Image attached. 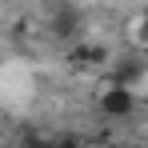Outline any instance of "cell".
Masks as SVG:
<instances>
[{
    "mask_svg": "<svg viewBox=\"0 0 148 148\" xmlns=\"http://www.w3.org/2000/svg\"><path fill=\"white\" fill-rule=\"evenodd\" d=\"M132 108H136V96H132L128 84H112L100 96V112L104 116H132Z\"/></svg>",
    "mask_w": 148,
    "mask_h": 148,
    "instance_id": "1",
    "label": "cell"
},
{
    "mask_svg": "<svg viewBox=\"0 0 148 148\" xmlns=\"http://www.w3.org/2000/svg\"><path fill=\"white\" fill-rule=\"evenodd\" d=\"M72 28H76V16H72V12H60V20H56V32H64V36H68Z\"/></svg>",
    "mask_w": 148,
    "mask_h": 148,
    "instance_id": "2",
    "label": "cell"
},
{
    "mask_svg": "<svg viewBox=\"0 0 148 148\" xmlns=\"http://www.w3.org/2000/svg\"><path fill=\"white\" fill-rule=\"evenodd\" d=\"M0 140H4V132H0Z\"/></svg>",
    "mask_w": 148,
    "mask_h": 148,
    "instance_id": "3",
    "label": "cell"
}]
</instances>
